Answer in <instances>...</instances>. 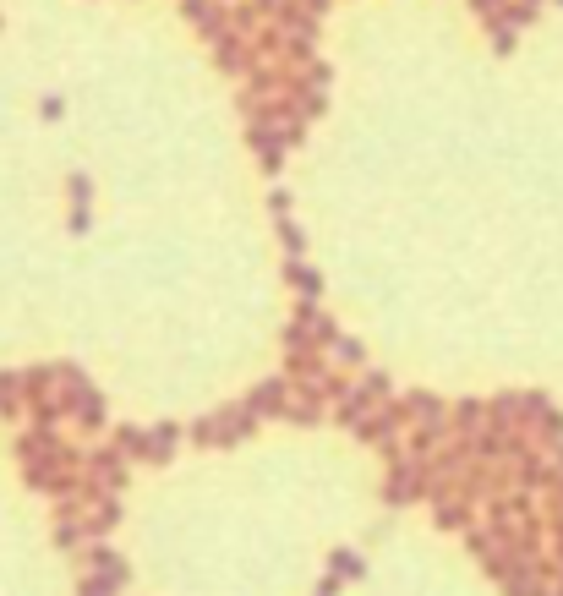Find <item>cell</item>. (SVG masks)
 Listing matches in <instances>:
<instances>
[{
  "instance_id": "cell-2",
  "label": "cell",
  "mask_w": 563,
  "mask_h": 596,
  "mask_svg": "<svg viewBox=\"0 0 563 596\" xmlns=\"http://www.w3.org/2000/svg\"><path fill=\"white\" fill-rule=\"evenodd\" d=\"M175 438L181 432L175 427H154V432H137V427H121V438H115V449L132 454V460H148V465H164L175 454Z\"/></svg>"
},
{
  "instance_id": "cell-11",
  "label": "cell",
  "mask_w": 563,
  "mask_h": 596,
  "mask_svg": "<svg viewBox=\"0 0 563 596\" xmlns=\"http://www.w3.org/2000/svg\"><path fill=\"white\" fill-rule=\"evenodd\" d=\"M339 591H345V580H339V575H323V580H318V591H312V596H339Z\"/></svg>"
},
{
  "instance_id": "cell-1",
  "label": "cell",
  "mask_w": 563,
  "mask_h": 596,
  "mask_svg": "<svg viewBox=\"0 0 563 596\" xmlns=\"http://www.w3.org/2000/svg\"><path fill=\"white\" fill-rule=\"evenodd\" d=\"M421 498H432V471H427V460L389 449V482H383V504H389V509H410V504H421Z\"/></svg>"
},
{
  "instance_id": "cell-7",
  "label": "cell",
  "mask_w": 563,
  "mask_h": 596,
  "mask_svg": "<svg viewBox=\"0 0 563 596\" xmlns=\"http://www.w3.org/2000/svg\"><path fill=\"white\" fill-rule=\"evenodd\" d=\"M88 542V525H82V514L72 504H61V520H55V547L61 553H77V547Z\"/></svg>"
},
{
  "instance_id": "cell-5",
  "label": "cell",
  "mask_w": 563,
  "mask_h": 596,
  "mask_svg": "<svg viewBox=\"0 0 563 596\" xmlns=\"http://www.w3.org/2000/svg\"><path fill=\"white\" fill-rule=\"evenodd\" d=\"M88 575L110 580V586H126V580H132V569H126V558L115 553V547H104V542H88Z\"/></svg>"
},
{
  "instance_id": "cell-10",
  "label": "cell",
  "mask_w": 563,
  "mask_h": 596,
  "mask_svg": "<svg viewBox=\"0 0 563 596\" xmlns=\"http://www.w3.org/2000/svg\"><path fill=\"white\" fill-rule=\"evenodd\" d=\"M121 586H110V580H99V575H82V586H77V596H115Z\"/></svg>"
},
{
  "instance_id": "cell-4",
  "label": "cell",
  "mask_w": 563,
  "mask_h": 596,
  "mask_svg": "<svg viewBox=\"0 0 563 596\" xmlns=\"http://www.w3.org/2000/svg\"><path fill=\"white\" fill-rule=\"evenodd\" d=\"M88 487L104 498H121L126 493V454L121 449H99L88 454Z\"/></svg>"
},
{
  "instance_id": "cell-9",
  "label": "cell",
  "mask_w": 563,
  "mask_h": 596,
  "mask_svg": "<svg viewBox=\"0 0 563 596\" xmlns=\"http://www.w3.org/2000/svg\"><path fill=\"white\" fill-rule=\"evenodd\" d=\"M279 416V411H285V383H268V389L263 394H257V400H252V416Z\"/></svg>"
},
{
  "instance_id": "cell-12",
  "label": "cell",
  "mask_w": 563,
  "mask_h": 596,
  "mask_svg": "<svg viewBox=\"0 0 563 596\" xmlns=\"http://www.w3.org/2000/svg\"><path fill=\"white\" fill-rule=\"evenodd\" d=\"M547 596H563V575H558V586H553V591H547Z\"/></svg>"
},
{
  "instance_id": "cell-8",
  "label": "cell",
  "mask_w": 563,
  "mask_h": 596,
  "mask_svg": "<svg viewBox=\"0 0 563 596\" xmlns=\"http://www.w3.org/2000/svg\"><path fill=\"white\" fill-rule=\"evenodd\" d=\"M328 575H339V580H361V575H367V558H361L356 547H334V553H328Z\"/></svg>"
},
{
  "instance_id": "cell-6",
  "label": "cell",
  "mask_w": 563,
  "mask_h": 596,
  "mask_svg": "<svg viewBox=\"0 0 563 596\" xmlns=\"http://www.w3.org/2000/svg\"><path fill=\"white\" fill-rule=\"evenodd\" d=\"M246 427H252V416H208L197 427V443H236V438H246Z\"/></svg>"
},
{
  "instance_id": "cell-3",
  "label": "cell",
  "mask_w": 563,
  "mask_h": 596,
  "mask_svg": "<svg viewBox=\"0 0 563 596\" xmlns=\"http://www.w3.org/2000/svg\"><path fill=\"white\" fill-rule=\"evenodd\" d=\"M427 504H432V514H438L443 531H460V536H465V531L476 525V498H465L460 487H432Z\"/></svg>"
}]
</instances>
